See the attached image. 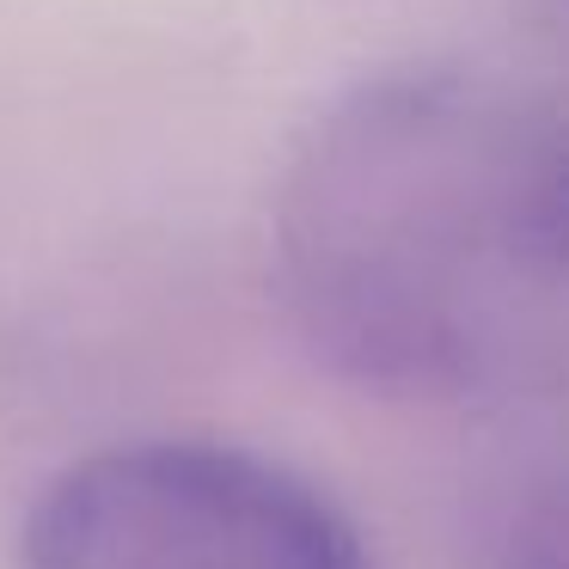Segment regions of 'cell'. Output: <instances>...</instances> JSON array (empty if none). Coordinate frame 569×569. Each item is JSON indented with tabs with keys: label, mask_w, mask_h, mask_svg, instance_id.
<instances>
[{
	"label": "cell",
	"mask_w": 569,
	"mask_h": 569,
	"mask_svg": "<svg viewBox=\"0 0 569 569\" xmlns=\"http://www.w3.org/2000/svg\"><path fill=\"white\" fill-rule=\"evenodd\" d=\"M19 569H373L337 496L233 441H117L38 490Z\"/></svg>",
	"instance_id": "cell-2"
},
{
	"label": "cell",
	"mask_w": 569,
	"mask_h": 569,
	"mask_svg": "<svg viewBox=\"0 0 569 569\" xmlns=\"http://www.w3.org/2000/svg\"><path fill=\"white\" fill-rule=\"evenodd\" d=\"M490 569H569V471L520 496Z\"/></svg>",
	"instance_id": "cell-3"
},
{
	"label": "cell",
	"mask_w": 569,
	"mask_h": 569,
	"mask_svg": "<svg viewBox=\"0 0 569 569\" xmlns=\"http://www.w3.org/2000/svg\"><path fill=\"white\" fill-rule=\"evenodd\" d=\"M288 325L392 405L569 386V104L483 62H392L300 123L270 202Z\"/></svg>",
	"instance_id": "cell-1"
}]
</instances>
